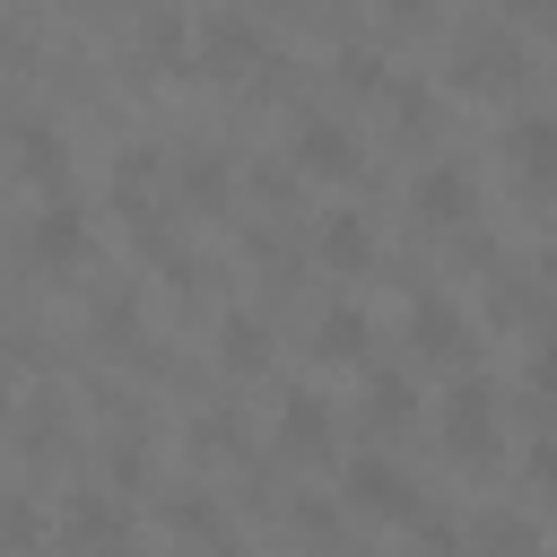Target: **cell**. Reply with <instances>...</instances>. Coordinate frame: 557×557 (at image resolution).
I'll list each match as a JSON object with an SVG mask.
<instances>
[{
  "label": "cell",
  "mask_w": 557,
  "mask_h": 557,
  "mask_svg": "<svg viewBox=\"0 0 557 557\" xmlns=\"http://www.w3.org/2000/svg\"><path fill=\"white\" fill-rule=\"evenodd\" d=\"M409 209H418L426 226H461V218L479 209V174H470L461 157H435V165L409 174Z\"/></svg>",
  "instance_id": "3"
},
{
  "label": "cell",
  "mask_w": 557,
  "mask_h": 557,
  "mask_svg": "<svg viewBox=\"0 0 557 557\" xmlns=\"http://www.w3.org/2000/svg\"><path fill=\"white\" fill-rule=\"evenodd\" d=\"M522 470H531V487H540V496H557V426H540V435H531Z\"/></svg>",
  "instance_id": "17"
},
{
  "label": "cell",
  "mask_w": 557,
  "mask_h": 557,
  "mask_svg": "<svg viewBox=\"0 0 557 557\" xmlns=\"http://www.w3.org/2000/svg\"><path fill=\"white\" fill-rule=\"evenodd\" d=\"M26 252H35L44 270H70V261L87 252V209H78V200H44V209L26 218Z\"/></svg>",
  "instance_id": "7"
},
{
  "label": "cell",
  "mask_w": 557,
  "mask_h": 557,
  "mask_svg": "<svg viewBox=\"0 0 557 557\" xmlns=\"http://www.w3.org/2000/svg\"><path fill=\"white\" fill-rule=\"evenodd\" d=\"M0 409H9V357H0Z\"/></svg>",
  "instance_id": "22"
},
{
  "label": "cell",
  "mask_w": 557,
  "mask_h": 557,
  "mask_svg": "<svg viewBox=\"0 0 557 557\" xmlns=\"http://www.w3.org/2000/svg\"><path fill=\"white\" fill-rule=\"evenodd\" d=\"M61 531H70V548H113L122 540V513H113V496H70V513H61Z\"/></svg>",
  "instance_id": "13"
},
{
  "label": "cell",
  "mask_w": 557,
  "mask_h": 557,
  "mask_svg": "<svg viewBox=\"0 0 557 557\" xmlns=\"http://www.w3.org/2000/svg\"><path fill=\"white\" fill-rule=\"evenodd\" d=\"M357 131L348 122H331V113H305L296 122V165H313V174H357Z\"/></svg>",
  "instance_id": "9"
},
{
  "label": "cell",
  "mask_w": 557,
  "mask_h": 557,
  "mask_svg": "<svg viewBox=\"0 0 557 557\" xmlns=\"http://www.w3.org/2000/svg\"><path fill=\"white\" fill-rule=\"evenodd\" d=\"M313 348H322V357H331V366H357V357H366V348H374V322H366V313H357V305H331V313H322V322H313Z\"/></svg>",
  "instance_id": "12"
},
{
  "label": "cell",
  "mask_w": 557,
  "mask_h": 557,
  "mask_svg": "<svg viewBox=\"0 0 557 557\" xmlns=\"http://www.w3.org/2000/svg\"><path fill=\"white\" fill-rule=\"evenodd\" d=\"M409 348L461 366V357H470V313H461L453 296H418V305H409Z\"/></svg>",
  "instance_id": "8"
},
{
  "label": "cell",
  "mask_w": 557,
  "mask_h": 557,
  "mask_svg": "<svg viewBox=\"0 0 557 557\" xmlns=\"http://www.w3.org/2000/svg\"><path fill=\"white\" fill-rule=\"evenodd\" d=\"M226 366H261V322H252V313L226 322Z\"/></svg>",
  "instance_id": "18"
},
{
  "label": "cell",
  "mask_w": 557,
  "mask_h": 557,
  "mask_svg": "<svg viewBox=\"0 0 557 557\" xmlns=\"http://www.w3.org/2000/svg\"><path fill=\"white\" fill-rule=\"evenodd\" d=\"M435 435H444L453 461H487V453H496V392H487L479 374H461V383L444 392V409H435Z\"/></svg>",
  "instance_id": "1"
},
{
  "label": "cell",
  "mask_w": 557,
  "mask_h": 557,
  "mask_svg": "<svg viewBox=\"0 0 557 557\" xmlns=\"http://www.w3.org/2000/svg\"><path fill=\"white\" fill-rule=\"evenodd\" d=\"M331 418H339V409H331L322 392H287V400H278V453H287V461H331V444H339Z\"/></svg>",
  "instance_id": "5"
},
{
  "label": "cell",
  "mask_w": 557,
  "mask_h": 557,
  "mask_svg": "<svg viewBox=\"0 0 557 557\" xmlns=\"http://www.w3.org/2000/svg\"><path fill=\"white\" fill-rule=\"evenodd\" d=\"M453 78H461V87H513V78H522V44H513V26H470Z\"/></svg>",
  "instance_id": "6"
},
{
  "label": "cell",
  "mask_w": 557,
  "mask_h": 557,
  "mask_svg": "<svg viewBox=\"0 0 557 557\" xmlns=\"http://www.w3.org/2000/svg\"><path fill=\"white\" fill-rule=\"evenodd\" d=\"M348 505H357V513H383V522H418V487H409V470L383 461V453H357V461H348Z\"/></svg>",
  "instance_id": "4"
},
{
  "label": "cell",
  "mask_w": 557,
  "mask_h": 557,
  "mask_svg": "<svg viewBox=\"0 0 557 557\" xmlns=\"http://www.w3.org/2000/svg\"><path fill=\"white\" fill-rule=\"evenodd\" d=\"M322 261H331V270H366V261H374L366 209H331V218H322Z\"/></svg>",
  "instance_id": "11"
},
{
  "label": "cell",
  "mask_w": 557,
  "mask_h": 557,
  "mask_svg": "<svg viewBox=\"0 0 557 557\" xmlns=\"http://www.w3.org/2000/svg\"><path fill=\"white\" fill-rule=\"evenodd\" d=\"M9 139H17V165H26V174H44V183L61 174V131H52L44 113H17V122H9Z\"/></svg>",
  "instance_id": "14"
},
{
  "label": "cell",
  "mask_w": 557,
  "mask_h": 557,
  "mask_svg": "<svg viewBox=\"0 0 557 557\" xmlns=\"http://www.w3.org/2000/svg\"><path fill=\"white\" fill-rule=\"evenodd\" d=\"M252 52H261V26H252L244 9H218V17L200 26V61H209V70H235V61H252Z\"/></svg>",
  "instance_id": "10"
},
{
  "label": "cell",
  "mask_w": 557,
  "mask_h": 557,
  "mask_svg": "<svg viewBox=\"0 0 557 557\" xmlns=\"http://www.w3.org/2000/svg\"><path fill=\"white\" fill-rule=\"evenodd\" d=\"M505 165H513V183L522 191H557V113L548 104H531V113H513L505 122Z\"/></svg>",
  "instance_id": "2"
},
{
  "label": "cell",
  "mask_w": 557,
  "mask_h": 557,
  "mask_svg": "<svg viewBox=\"0 0 557 557\" xmlns=\"http://www.w3.org/2000/svg\"><path fill=\"white\" fill-rule=\"evenodd\" d=\"M174 522H183V531H218V505H200V496H183V505H174Z\"/></svg>",
  "instance_id": "20"
},
{
  "label": "cell",
  "mask_w": 557,
  "mask_h": 557,
  "mask_svg": "<svg viewBox=\"0 0 557 557\" xmlns=\"http://www.w3.org/2000/svg\"><path fill=\"white\" fill-rule=\"evenodd\" d=\"M522 383H531V400H557V331H540V339H531Z\"/></svg>",
  "instance_id": "15"
},
{
  "label": "cell",
  "mask_w": 557,
  "mask_h": 557,
  "mask_svg": "<svg viewBox=\"0 0 557 557\" xmlns=\"http://www.w3.org/2000/svg\"><path fill=\"white\" fill-rule=\"evenodd\" d=\"M374 409H383V418H409V383H400V374H374Z\"/></svg>",
  "instance_id": "19"
},
{
  "label": "cell",
  "mask_w": 557,
  "mask_h": 557,
  "mask_svg": "<svg viewBox=\"0 0 557 557\" xmlns=\"http://www.w3.org/2000/svg\"><path fill=\"white\" fill-rule=\"evenodd\" d=\"M479 540L496 548V557H531L540 540H531V522H513V513H496V522H479Z\"/></svg>",
  "instance_id": "16"
},
{
  "label": "cell",
  "mask_w": 557,
  "mask_h": 557,
  "mask_svg": "<svg viewBox=\"0 0 557 557\" xmlns=\"http://www.w3.org/2000/svg\"><path fill=\"white\" fill-rule=\"evenodd\" d=\"M540 270H548V287H557V235H548V244H540Z\"/></svg>",
  "instance_id": "21"
}]
</instances>
